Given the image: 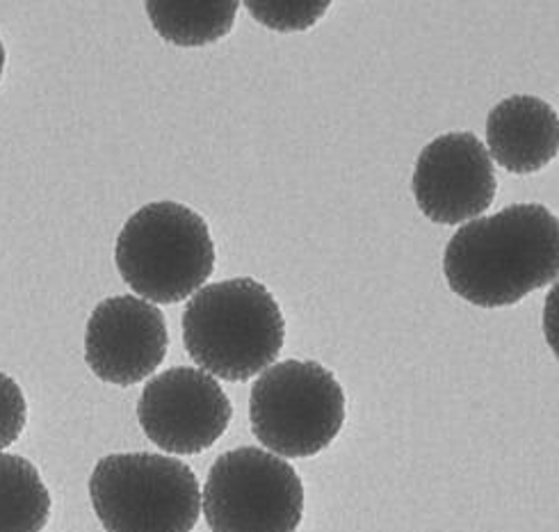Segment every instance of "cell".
Returning <instances> with one entry per match:
<instances>
[{"label": "cell", "instance_id": "cell-5", "mask_svg": "<svg viewBox=\"0 0 559 532\" xmlns=\"http://www.w3.org/2000/svg\"><path fill=\"white\" fill-rule=\"evenodd\" d=\"M251 433L276 458H313L334 444L345 423V393L318 362L270 366L251 387Z\"/></svg>", "mask_w": 559, "mask_h": 532}, {"label": "cell", "instance_id": "cell-4", "mask_svg": "<svg viewBox=\"0 0 559 532\" xmlns=\"http://www.w3.org/2000/svg\"><path fill=\"white\" fill-rule=\"evenodd\" d=\"M90 498L106 532H192L201 515L192 469L154 452L108 454L90 477Z\"/></svg>", "mask_w": 559, "mask_h": 532}, {"label": "cell", "instance_id": "cell-2", "mask_svg": "<svg viewBox=\"0 0 559 532\" xmlns=\"http://www.w3.org/2000/svg\"><path fill=\"white\" fill-rule=\"evenodd\" d=\"M286 322L272 293L249 276L203 286L183 314L190 359L226 382H247L278 357Z\"/></svg>", "mask_w": 559, "mask_h": 532}, {"label": "cell", "instance_id": "cell-7", "mask_svg": "<svg viewBox=\"0 0 559 532\" xmlns=\"http://www.w3.org/2000/svg\"><path fill=\"white\" fill-rule=\"evenodd\" d=\"M234 418L231 400L209 373L176 366L144 387L138 421L165 452L199 454L219 441Z\"/></svg>", "mask_w": 559, "mask_h": 532}, {"label": "cell", "instance_id": "cell-10", "mask_svg": "<svg viewBox=\"0 0 559 532\" xmlns=\"http://www.w3.org/2000/svg\"><path fill=\"white\" fill-rule=\"evenodd\" d=\"M487 151L512 174H535L559 151V119L537 96H510L487 117Z\"/></svg>", "mask_w": 559, "mask_h": 532}, {"label": "cell", "instance_id": "cell-15", "mask_svg": "<svg viewBox=\"0 0 559 532\" xmlns=\"http://www.w3.org/2000/svg\"><path fill=\"white\" fill-rule=\"evenodd\" d=\"M544 336L559 362V279L550 288L544 304Z\"/></svg>", "mask_w": 559, "mask_h": 532}, {"label": "cell", "instance_id": "cell-6", "mask_svg": "<svg viewBox=\"0 0 559 532\" xmlns=\"http://www.w3.org/2000/svg\"><path fill=\"white\" fill-rule=\"evenodd\" d=\"M201 505L213 532H295L304 517V485L276 454L238 448L215 460Z\"/></svg>", "mask_w": 559, "mask_h": 532}, {"label": "cell", "instance_id": "cell-14", "mask_svg": "<svg viewBox=\"0 0 559 532\" xmlns=\"http://www.w3.org/2000/svg\"><path fill=\"white\" fill-rule=\"evenodd\" d=\"M28 423V404L14 379L0 373V450L12 446Z\"/></svg>", "mask_w": 559, "mask_h": 532}, {"label": "cell", "instance_id": "cell-16", "mask_svg": "<svg viewBox=\"0 0 559 532\" xmlns=\"http://www.w3.org/2000/svg\"><path fill=\"white\" fill-rule=\"evenodd\" d=\"M3 69H5V46L0 42V79H3Z\"/></svg>", "mask_w": 559, "mask_h": 532}, {"label": "cell", "instance_id": "cell-13", "mask_svg": "<svg viewBox=\"0 0 559 532\" xmlns=\"http://www.w3.org/2000/svg\"><path fill=\"white\" fill-rule=\"evenodd\" d=\"M326 0L322 3H259V0H249L247 10L251 16L261 21L265 28L278 31V33H299L309 31L316 25L329 10Z\"/></svg>", "mask_w": 559, "mask_h": 532}, {"label": "cell", "instance_id": "cell-9", "mask_svg": "<svg viewBox=\"0 0 559 532\" xmlns=\"http://www.w3.org/2000/svg\"><path fill=\"white\" fill-rule=\"evenodd\" d=\"M165 316L154 304L117 295L98 304L87 320L85 362L100 382L133 387L167 357Z\"/></svg>", "mask_w": 559, "mask_h": 532}, {"label": "cell", "instance_id": "cell-1", "mask_svg": "<svg viewBox=\"0 0 559 532\" xmlns=\"http://www.w3.org/2000/svg\"><path fill=\"white\" fill-rule=\"evenodd\" d=\"M448 286L481 309L512 307L559 279V220L516 204L456 232L443 255Z\"/></svg>", "mask_w": 559, "mask_h": 532}, {"label": "cell", "instance_id": "cell-8", "mask_svg": "<svg viewBox=\"0 0 559 532\" xmlns=\"http://www.w3.org/2000/svg\"><path fill=\"white\" fill-rule=\"evenodd\" d=\"M412 188L427 220L464 224L493 204L498 184L489 151L477 135L445 133L420 151Z\"/></svg>", "mask_w": 559, "mask_h": 532}, {"label": "cell", "instance_id": "cell-3", "mask_svg": "<svg viewBox=\"0 0 559 532\" xmlns=\"http://www.w3.org/2000/svg\"><path fill=\"white\" fill-rule=\"evenodd\" d=\"M115 261L123 282L138 295L174 304L201 291L211 279L215 245L199 213L176 201H156L123 224Z\"/></svg>", "mask_w": 559, "mask_h": 532}, {"label": "cell", "instance_id": "cell-11", "mask_svg": "<svg viewBox=\"0 0 559 532\" xmlns=\"http://www.w3.org/2000/svg\"><path fill=\"white\" fill-rule=\"evenodd\" d=\"M50 494L39 471L19 454L0 452V532H44Z\"/></svg>", "mask_w": 559, "mask_h": 532}, {"label": "cell", "instance_id": "cell-12", "mask_svg": "<svg viewBox=\"0 0 559 532\" xmlns=\"http://www.w3.org/2000/svg\"><path fill=\"white\" fill-rule=\"evenodd\" d=\"M156 33L176 46H206L231 33L238 3H146Z\"/></svg>", "mask_w": 559, "mask_h": 532}]
</instances>
